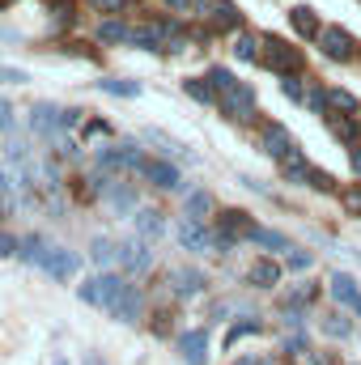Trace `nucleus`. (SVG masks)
Masks as SVG:
<instances>
[{"mask_svg":"<svg viewBox=\"0 0 361 365\" xmlns=\"http://www.w3.org/2000/svg\"><path fill=\"white\" fill-rule=\"evenodd\" d=\"M289 268H293V272L310 268V255H306V251H293V255H289Z\"/></svg>","mask_w":361,"mask_h":365,"instance_id":"41","label":"nucleus"},{"mask_svg":"<svg viewBox=\"0 0 361 365\" xmlns=\"http://www.w3.org/2000/svg\"><path fill=\"white\" fill-rule=\"evenodd\" d=\"M234 56H238L243 64L260 60V38H255V34H238V43H234Z\"/></svg>","mask_w":361,"mask_h":365,"instance_id":"30","label":"nucleus"},{"mask_svg":"<svg viewBox=\"0 0 361 365\" xmlns=\"http://www.w3.org/2000/svg\"><path fill=\"white\" fill-rule=\"evenodd\" d=\"M243 365H255V361H243Z\"/></svg>","mask_w":361,"mask_h":365,"instance_id":"50","label":"nucleus"},{"mask_svg":"<svg viewBox=\"0 0 361 365\" xmlns=\"http://www.w3.org/2000/svg\"><path fill=\"white\" fill-rule=\"evenodd\" d=\"M238 26H243V13H238L230 0H217V9H213V30L230 34V30H238Z\"/></svg>","mask_w":361,"mask_h":365,"instance_id":"20","label":"nucleus"},{"mask_svg":"<svg viewBox=\"0 0 361 365\" xmlns=\"http://www.w3.org/2000/svg\"><path fill=\"white\" fill-rule=\"evenodd\" d=\"M260 331H264V323H260V319H243V323H234V327H230L225 344H238L243 336H260Z\"/></svg>","mask_w":361,"mask_h":365,"instance_id":"32","label":"nucleus"},{"mask_svg":"<svg viewBox=\"0 0 361 365\" xmlns=\"http://www.w3.org/2000/svg\"><path fill=\"white\" fill-rule=\"evenodd\" d=\"M90 4L98 13H123V9H128V0H90Z\"/></svg>","mask_w":361,"mask_h":365,"instance_id":"38","label":"nucleus"},{"mask_svg":"<svg viewBox=\"0 0 361 365\" xmlns=\"http://www.w3.org/2000/svg\"><path fill=\"white\" fill-rule=\"evenodd\" d=\"M323 110H345V115H357V93H349V90H323Z\"/></svg>","mask_w":361,"mask_h":365,"instance_id":"24","label":"nucleus"},{"mask_svg":"<svg viewBox=\"0 0 361 365\" xmlns=\"http://www.w3.org/2000/svg\"><path fill=\"white\" fill-rule=\"evenodd\" d=\"M247 280H251L255 289H272V284L280 280V268H276L272 259H255V264H251V272H247Z\"/></svg>","mask_w":361,"mask_h":365,"instance_id":"21","label":"nucleus"},{"mask_svg":"<svg viewBox=\"0 0 361 365\" xmlns=\"http://www.w3.org/2000/svg\"><path fill=\"white\" fill-rule=\"evenodd\" d=\"M98 90L102 93H119V98H136L141 86H136V81H98Z\"/></svg>","mask_w":361,"mask_h":365,"instance_id":"34","label":"nucleus"},{"mask_svg":"<svg viewBox=\"0 0 361 365\" xmlns=\"http://www.w3.org/2000/svg\"><path fill=\"white\" fill-rule=\"evenodd\" d=\"M136 230H141V238H162L166 221H162V212H158V208H145V212L136 217Z\"/></svg>","mask_w":361,"mask_h":365,"instance_id":"26","label":"nucleus"},{"mask_svg":"<svg viewBox=\"0 0 361 365\" xmlns=\"http://www.w3.org/2000/svg\"><path fill=\"white\" fill-rule=\"evenodd\" d=\"M166 4H171L175 13H191V9H195V0H166Z\"/></svg>","mask_w":361,"mask_h":365,"instance_id":"44","label":"nucleus"},{"mask_svg":"<svg viewBox=\"0 0 361 365\" xmlns=\"http://www.w3.org/2000/svg\"><path fill=\"white\" fill-rule=\"evenodd\" d=\"M221 115H230L234 123H251L255 119V90L251 86H234V90L221 93Z\"/></svg>","mask_w":361,"mask_h":365,"instance_id":"3","label":"nucleus"},{"mask_svg":"<svg viewBox=\"0 0 361 365\" xmlns=\"http://www.w3.org/2000/svg\"><path fill=\"white\" fill-rule=\"evenodd\" d=\"M145 179L153 182V187H162V191H175L179 187V170L166 166V162H145Z\"/></svg>","mask_w":361,"mask_h":365,"instance_id":"19","label":"nucleus"},{"mask_svg":"<svg viewBox=\"0 0 361 365\" xmlns=\"http://www.w3.org/2000/svg\"><path fill=\"white\" fill-rule=\"evenodd\" d=\"M183 90H187V98H195V102H213V86H208V77H204V81H195V77H191V81H183Z\"/></svg>","mask_w":361,"mask_h":365,"instance_id":"33","label":"nucleus"},{"mask_svg":"<svg viewBox=\"0 0 361 365\" xmlns=\"http://www.w3.org/2000/svg\"><path fill=\"white\" fill-rule=\"evenodd\" d=\"M327 289H332V297H336V302H349V306H353V297L361 293L357 280H353V276H345V272L332 276V284H327Z\"/></svg>","mask_w":361,"mask_h":365,"instance_id":"28","label":"nucleus"},{"mask_svg":"<svg viewBox=\"0 0 361 365\" xmlns=\"http://www.w3.org/2000/svg\"><path fill=\"white\" fill-rule=\"evenodd\" d=\"M51 4H68V0H51Z\"/></svg>","mask_w":361,"mask_h":365,"instance_id":"49","label":"nucleus"},{"mask_svg":"<svg viewBox=\"0 0 361 365\" xmlns=\"http://www.w3.org/2000/svg\"><path fill=\"white\" fill-rule=\"evenodd\" d=\"M260 149H264L268 158H276V162H280V158H285L289 149H298V145H293L289 128H280V123H264V128H260Z\"/></svg>","mask_w":361,"mask_h":365,"instance_id":"8","label":"nucleus"},{"mask_svg":"<svg viewBox=\"0 0 361 365\" xmlns=\"http://www.w3.org/2000/svg\"><path fill=\"white\" fill-rule=\"evenodd\" d=\"M119 264H123L128 272H149V268H153V255H149L141 242H119Z\"/></svg>","mask_w":361,"mask_h":365,"instance_id":"12","label":"nucleus"},{"mask_svg":"<svg viewBox=\"0 0 361 365\" xmlns=\"http://www.w3.org/2000/svg\"><path fill=\"white\" fill-rule=\"evenodd\" d=\"M166 280H171V293L175 297H195L204 289V272H195V268H175Z\"/></svg>","mask_w":361,"mask_h":365,"instance_id":"10","label":"nucleus"},{"mask_svg":"<svg viewBox=\"0 0 361 365\" xmlns=\"http://www.w3.org/2000/svg\"><path fill=\"white\" fill-rule=\"evenodd\" d=\"M251 230H255V225L247 221V212H238V208H225V212H221V225H217V238H213V242H217L221 251H230V247H234L238 238H247Z\"/></svg>","mask_w":361,"mask_h":365,"instance_id":"5","label":"nucleus"},{"mask_svg":"<svg viewBox=\"0 0 361 365\" xmlns=\"http://www.w3.org/2000/svg\"><path fill=\"white\" fill-rule=\"evenodd\" d=\"M349 162H353V170L361 175V149H353V153H349Z\"/></svg>","mask_w":361,"mask_h":365,"instance_id":"46","label":"nucleus"},{"mask_svg":"<svg viewBox=\"0 0 361 365\" xmlns=\"http://www.w3.org/2000/svg\"><path fill=\"white\" fill-rule=\"evenodd\" d=\"M353 310H357V314H361V293H357V297H353Z\"/></svg>","mask_w":361,"mask_h":365,"instance_id":"48","label":"nucleus"},{"mask_svg":"<svg viewBox=\"0 0 361 365\" xmlns=\"http://www.w3.org/2000/svg\"><path fill=\"white\" fill-rule=\"evenodd\" d=\"M280 93H285V98H293V102H298V98H302V86H298V81H293V77H285V81H280Z\"/></svg>","mask_w":361,"mask_h":365,"instance_id":"40","label":"nucleus"},{"mask_svg":"<svg viewBox=\"0 0 361 365\" xmlns=\"http://www.w3.org/2000/svg\"><path fill=\"white\" fill-rule=\"evenodd\" d=\"M340 204H345L353 217H361V187H349V191H340Z\"/></svg>","mask_w":361,"mask_h":365,"instance_id":"37","label":"nucleus"},{"mask_svg":"<svg viewBox=\"0 0 361 365\" xmlns=\"http://www.w3.org/2000/svg\"><path fill=\"white\" fill-rule=\"evenodd\" d=\"M132 38V30L119 21V17H106L102 26H98V43H106V47H115V43H128Z\"/></svg>","mask_w":361,"mask_h":365,"instance_id":"23","label":"nucleus"},{"mask_svg":"<svg viewBox=\"0 0 361 365\" xmlns=\"http://www.w3.org/2000/svg\"><path fill=\"white\" fill-rule=\"evenodd\" d=\"M264 64H268L272 73L289 77V73H298V68H302V51H298V47H289V43H280L276 34H268V38H264Z\"/></svg>","mask_w":361,"mask_h":365,"instance_id":"2","label":"nucleus"},{"mask_svg":"<svg viewBox=\"0 0 361 365\" xmlns=\"http://www.w3.org/2000/svg\"><path fill=\"white\" fill-rule=\"evenodd\" d=\"M213 212V195L208 191H191L187 195V221H204Z\"/></svg>","mask_w":361,"mask_h":365,"instance_id":"29","label":"nucleus"},{"mask_svg":"<svg viewBox=\"0 0 361 365\" xmlns=\"http://www.w3.org/2000/svg\"><path fill=\"white\" fill-rule=\"evenodd\" d=\"M247 242H255V247H264V251H293L285 234H276V230H260V225L247 234Z\"/></svg>","mask_w":361,"mask_h":365,"instance_id":"22","label":"nucleus"},{"mask_svg":"<svg viewBox=\"0 0 361 365\" xmlns=\"http://www.w3.org/2000/svg\"><path fill=\"white\" fill-rule=\"evenodd\" d=\"M119 293H123V284H119V276H111V272L93 276V280H86V284L77 289V297L90 302V306H111Z\"/></svg>","mask_w":361,"mask_h":365,"instance_id":"4","label":"nucleus"},{"mask_svg":"<svg viewBox=\"0 0 361 365\" xmlns=\"http://www.w3.org/2000/svg\"><path fill=\"white\" fill-rule=\"evenodd\" d=\"M90 259H93V264H102V268H106L111 259H119V247H115V242H106V238H93Z\"/></svg>","mask_w":361,"mask_h":365,"instance_id":"31","label":"nucleus"},{"mask_svg":"<svg viewBox=\"0 0 361 365\" xmlns=\"http://www.w3.org/2000/svg\"><path fill=\"white\" fill-rule=\"evenodd\" d=\"M315 293H319L315 284H298V289L289 293V302H293V310H298V306H306V302H315ZM289 302H285V306H289Z\"/></svg>","mask_w":361,"mask_h":365,"instance_id":"36","label":"nucleus"},{"mask_svg":"<svg viewBox=\"0 0 361 365\" xmlns=\"http://www.w3.org/2000/svg\"><path fill=\"white\" fill-rule=\"evenodd\" d=\"M319 47H323V56L336 60V64H349V60L357 56V43H353V34H349L345 26H323V30H319Z\"/></svg>","mask_w":361,"mask_h":365,"instance_id":"1","label":"nucleus"},{"mask_svg":"<svg viewBox=\"0 0 361 365\" xmlns=\"http://www.w3.org/2000/svg\"><path fill=\"white\" fill-rule=\"evenodd\" d=\"M9 128H13V106L0 98V132H9Z\"/></svg>","mask_w":361,"mask_h":365,"instance_id":"42","label":"nucleus"},{"mask_svg":"<svg viewBox=\"0 0 361 365\" xmlns=\"http://www.w3.org/2000/svg\"><path fill=\"white\" fill-rule=\"evenodd\" d=\"M77 264H81V259H77L73 251H47V259H43V268H47V272L56 276V280L73 276V272H77Z\"/></svg>","mask_w":361,"mask_h":365,"instance_id":"18","label":"nucleus"},{"mask_svg":"<svg viewBox=\"0 0 361 365\" xmlns=\"http://www.w3.org/2000/svg\"><path fill=\"white\" fill-rule=\"evenodd\" d=\"M289 21H293V30L302 34V38H319V17H315V9H306V4H293L289 9Z\"/></svg>","mask_w":361,"mask_h":365,"instance_id":"16","label":"nucleus"},{"mask_svg":"<svg viewBox=\"0 0 361 365\" xmlns=\"http://www.w3.org/2000/svg\"><path fill=\"white\" fill-rule=\"evenodd\" d=\"M21 81H26L21 68H0V86H21Z\"/></svg>","mask_w":361,"mask_h":365,"instance_id":"39","label":"nucleus"},{"mask_svg":"<svg viewBox=\"0 0 361 365\" xmlns=\"http://www.w3.org/2000/svg\"><path fill=\"white\" fill-rule=\"evenodd\" d=\"M323 119H327V128H332L340 140H349V145H357V140H361L357 115H345V110H323Z\"/></svg>","mask_w":361,"mask_h":365,"instance_id":"11","label":"nucleus"},{"mask_svg":"<svg viewBox=\"0 0 361 365\" xmlns=\"http://www.w3.org/2000/svg\"><path fill=\"white\" fill-rule=\"evenodd\" d=\"M166 34H171V26L166 21H141L136 30H132V47H145V51H153V47H162L166 43Z\"/></svg>","mask_w":361,"mask_h":365,"instance_id":"9","label":"nucleus"},{"mask_svg":"<svg viewBox=\"0 0 361 365\" xmlns=\"http://www.w3.org/2000/svg\"><path fill=\"white\" fill-rule=\"evenodd\" d=\"M208 86H213L217 93H225V90H234L238 81H234V73H230V68H213V73H208Z\"/></svg>","mask_w":361,"mask_h":365,"instance_id":"35","label":"nucleus"},{"mask_svg":"<svg viewBox=\"0 0 361 365\" xmlns=\"http://www.w3.org/2000/svg\"><path fill=\"white\" fill-rule=\"evenodd\" d=\"M179 349H183V357L191 365H204V353H208V331H183L179 336Z\"/></svg>","mask_w":361,"mask_h":365,"instance_id":"15","label":"nucleus"},{"mask_svg":"<svg viewBox=\"0 0 361 365\" xmlns=\"http://www.w3.org/2000/svg\"><path fill=\"white\" fill-rule=\"evenodd\" d=\"M17 255H21L26 264H43V259H47V247H43L39 234H26V238L17 242Z\"/></svg>","mask_w":361,"mask_h":365,"instance_id":"27","label":"nucleus"},{"mask_svg":"<svg viewBox=\"0 0 361 365\" xmlns=\"http://www.w3.org/2000/svg\"><path fill=\"white\" fill-rule=\"evenodd\" d=\"M30 128H34V136L56 140V136H60V128H64V110H56L51 102H39V106L30 110Z\"/></svg>","mask_w":361,"mask_h":365,"instance_id":"6","label":"nucleus"},{"mask_svg":"<svg viewBox=\"0 0 361 365\" xmlns=\"http://www.w3.org/2000/svg\"><path fill=\"white\" fill-rule=\"evenodd\" d=\"M86 365H106V361H102V357H86Z\"/></svg>","mask_w":361,"mask_h":365,"instance_id":"47","label":"nucleus"},{"mask_svg":"<svg viewBox=\"0 0 361 365\" xmlns=\"http://www.w3.org/2000/svg\"><path fill=\"white\" fill-rule=\"evenodd\" d=\"M179 242L187 247V251H208V247H213L204 221H187V217H183V225H179Z\"/></svg>","mask_w":361,"mask_h":365,"instance_id":"14","label":"nucleus"},{"mask_svg":"<svg viewBox=\"0 0 361 365\" xmlns=\"http://www.w3.org/2000/svg\"><path fill=\"white\" fill-rule=\"evenodd\" d=\"M145 145H153L158 153H166V158H187L191 162V153L183 149L175 136H166V132H158V128H145Z\"/></svg>","mask_w":361,"mask_h":365,"instance_id":"17","label":"nucleus"},{"mask_svg":"<svg viewBox=\"0 0 361 365\" xmlns=\"http://www.w3.org/2000/svg\"><path fill=\"white\" fill-rule=\"evenodd\" d=\"M4 255H17V238H9V234H0V259Z\"/></svg>","mask_w":361,"mask_h":365,"instance_id":"43","label":"nucleus"},{"mask_svg":"<svg viewBox=\"0 0 361 365\" xmlns=\"http://www.w3.org/2000/svg\"><path fill=\"white\" fill-rule=\"evenodd\" d=\"M310 365H332V357H327V353H315V357H310Z\"/></svg>","mask_w":361,"mask_h":365,"instance_id":"45","label":"nucleus"},{"mask_svg":"<svg viewBox=\"0 0 361 365\" xmlns=\"http://www.w3.org/2000/svg\"><path fill=\"white\" fill-rule=\"evenodd\" d=\"M111 314H115L119 323H141V314H145V293H141L136 284H123V293L111 302Z\"/></svg>","mask_w":361,"mask_h":365,"instance_id":"7","label":"nucleus"},{"mask_svg":"<svg viewBox=\"0 0 361 365\" xmlns=\"http://www.w3.org/2000/svg\"><path fill=\"white\" fill-rule=\"evenodd\" d=\"M102 200L111 204V212H119V217H123V212H128V208L136 204V191H132L128 182L111 179V182H106V191H102Z\"/></svg>","mask_w":361,"mask_h":365,"instance_id":"13","label":"nucleus"},{"mask_svg":"<svg viewBox=\"0 0 361 365\" xmlns=\"http://www.w3.org/2000/svg\"><path fill=\"white\" fill-rule=\"evenodd\" d=\"M319 327H323V336H332V340H349V336H353V323H349L345 314H336V310H332V314H323V319H319Z\"/></svg>","mask_w":361,"mask_h":365,"instance_id":"25","label":"nucleus"}]
</instances>
